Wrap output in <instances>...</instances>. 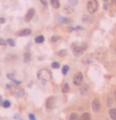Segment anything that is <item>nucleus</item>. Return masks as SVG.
<instances>
[{
    "mask_svg": "<svg viewBox=\"0 0 116 120\" xmlns=\"http://www.w3.org/2000/svg\"><path fill=\"white\" fill-rule=\"evenodd\" d=\"M80 120H91V116H90L89 113H84L81 115V118H80Z\"/></svg>",
    "mask_w": 116,
    "mask_h": 120,
    "instance_id": "14",
    "label": "nucleus"
},
{
    "mask_svg": "<svg viewBox=\"0 0 116 120\" xmlns=\"http://www.w3.org/2000/svg\"><path fill=\"white\" fill-rule=\"evenodd\" d=\"M3 106H4V108H9V106H10V101H9V100L3 101Z\"/></svg>",
    "mask_w": 116,
    "mask_h": 120,
    "instance_id": "23",
    "label": "nucleus"
},
{
    "mask_svg": "<svg viewBox=\"0 0 116 120\" xmlns=\"http://www.w3.org/2000/svg\"><path fill=\"white\" fill-rule=\"evenodd\" d=\"M57 55H59V56H66V51H64V50H61L60 52H57Z\"/></svg>",
    "mask_w": 116,
    "mask_h": 120,
    "instance_id": "25",
    "label": "nucleus"
},
{
    "mask_svg": "<svg viewBox=\"0 0 116 120\" xmlns=\"http://www.w3.org/2000/svg\"><path fill=\"white\" fill-rule=\"evenodd\" d=\"M51 41L52 42H57V41H59V37H57V36H52L51 37Z\"/></svg>",
    "mask_w": 116,
    "mask_h": 120,
    "instance_id": "27",
    "label": "nucleus"
},
{
    "mask_svg": "<svg viewBox=\"0 0 116 120\" xmlns=\"http://www.w3.org/2000/svg\"><path fill=\"white\" fill-rule=\"evenodd\" d=\"M55 105V98L54 97H49L46 100V108L47 109H52Z\"/></svg>",
    "mask_w": 116,
    "mask_h": 120,
    "instance_id": "6",
    "label": "nucleus"
},
{
    "mask_svg": "<svg viewBox=\"0 0 116 120\" xmlns=\"http://www.w3.org/2000/svg\"><path fill=\"white\" fill-rule=\"evenodd\" d=\"M29 120H36V118L34 114H29Z\"/></svg>",
    "mask_w": 116,
    "mask_h": 120,
    "instance_id": "28",
    "label": "nucleus"
},
{
    "mask_svg": "<svg viewBox=\"0 0 116 120\" xmlns=\"http://www.w3.org/2000/svg\"><path fill=\"white\" fill-rule=\"evenodd\" d=\"M70 120H80V118L76 113H71L70 114Z\"/></svg>",
    "mask_w": 116,
    "mask_h": 120,
    "instance_id": "17",
    "label": "nucleus"
},
{
    "mask_svg": "<svg viewBox=\"0 0 116 120\" xmlns=\"http://www.w3.org/2000/svg\"><path fill=\"white\" fill-rule=\"evenodd\" d=\"M87 89H89V86H81V88H80V92H81V94H85V93L87 92Z\"/></svg>",
    "mask_w": 116,
    "mask_h": 120,
    "instance_id": "19",
    "label": "nucleus"
},
{
    "mask_svg": "<svg viewBox=\"0 0 116 120\" xmlns=\"http://www.w3.org/2000/svg\"><path fill=\"white\" fill-rule=\"evenodd\" d=\"M34 14H35V10H34V9H29L28 12H26V15H25V21H30L31 19H33Z\"/></svg>",
    "mask_w": 116,
    "mask_h": 120,
    "instance_id": "8",
    "label": "nucleus"
},
{
    "mask_svg": "<svg viewBox=\"0 0 116 120\" xmlns=\"http://www.w3.org/2000/svg\"><path fill=\"white\" fill-rule=\"evenodd\" d=\"M20 120H21V119H20Z\"/></svg>",
    "mask_w": 116,
    "mask_h": 120,
    "instance_id": "34",
    "label": "nucleus"
},
{
    "mask_svg": "<svg viewBox=\"0 0 116 120\" xmlns=\"http://www.w3.org/2000/svg\"><path fill=\"white\" fill-rule=\"evenodd\" d=\"M100 109H101L100 101L97 99H94L92 100V110H95V112H100Z\"/></svg>",
    "mask_w": 116,
    "mask_h": 120,
    "instance_id": "7",
    "label": "nucleus"
},
{
    "mask_svg": "<svg viewBox=\"0 0 116 120\" xmlns=\"http://www.w3.org/2000/svg\"><path fill=\"white\" fill-rule=\"evenodd\" d=\"M38 75H39L40 79H43V81H49V79L51 78V73H50V71H47V69H41Z\"/></svg>",
    "mask_w": 116,
    "mask_h": 120,
    "instance_id": "2",
    "label": "nucleus"
},
{
    "mask_svg": "<svg viewBox=\"0 0 116 120\" xmlns=\"http://www.w3.org/2000/svg\"><path fill=\"white\" fill-rule=\"evenodd\" d=\"M61 92H62V93H68V92H69V84H68V83H65L64 86H62Z\"/></svg>",
    "mask_w": 116,
    "mask_h": 120,
    "instance_id": "20",
    "label": "nucleus"
},
{
    "mask_svg": "<svg viewBox=\"0 0 116 120\" xmlns=\"http://www.w3.org/2000/svg\"><path fill=\"white\" fill-rule=\"evenodd\" d=\"M110 116H111V119H112V120H116V109H110Z\"/></svg>",
    "mask_w": 116,
    "mask_h": 120,
    "instance_id": "15",
    "label": "nucleus"
},
{
    "mask_svg": "<svg viewBox=\"0 0 116 120\" xmlns=\"http://www.w3.org/2000/svg\"><path fill=\"white\" fill-rule=\"evenodd\" d=\"M40 1H41V4H43V5H47V1H46V0H40Z\"/></svg>",
    "mask_w": 116,
    "mask_h": 120,
    "instance_id": "30",
    "label": "nucleus"
},
{
    "mask_svg": "<svg viewBox=\"0 0 116 120\" xmlns=\"http://www.w3.org/2000/svg\"><path fill=\"white\" fill-rule=\"evenodd\" d=\"M30 34H31V30L30 29H24V30L19 31V32H16L17 36H29Z\"/></svg>",
    "mask_w": 116,
    "mask_h": 120,
    "instance_id": "9",
    "label": "nucleus"
},
{
    "mask_svg": "<svg viewBox=\"0 0 116 120\" xmlns=\"http://www.w3.org/2000/svg\"><path fill=\"white\" fill-rule=\"evenodd\" d=\"M116 4V0H104V9L109 10L111 6H114Z\"/></svg>",
    "mask_w": 116,
    "mask_h": 120,
    "instance_id": "5",
    "label": "nucleus"
},
{
    "mask_svg": "<svg viewBox=\"0 0 116 120\" xmlns=\"http://www.w3.org/2000/svg\"><path fill=\"white\" fill-rule=\"evenodd\" d=\"M0 104H3V98L0 97Z\"/></svg>",
    "mask_w": 116,
    "mask_h": 120,
    "instance_id": "32",
    "label": "nucleus"
},
{
    "mask_svg": "<svg viewBox=\"0 0 116 120\" xmlns=\"http://www.w3.org/2000/svg\"><path fill=\"white\" fill-rule=\"evenodd\" d=\"M30 60H31L30 53H29V52H25V53H24V61H25V62H30Z\"/></svg>",
    "mask_w": 116,
    "mask_h": 120,
    "instance_id": "16",
    "label": "nucleus"
},
{
    "mask_svg": "<svg viewBox=\"0 0 116 120\" xmlns=\"http://www.w3.org/2000/svg\"><path fill=\"white\" fill-rule=\"evenodd\" d=\"M82 81H84V78H82V73L81 72H77L76 74L74 75V84L75 86H81Z\"/></svg>",
    "mask_w": 116,
    "mask_h": 120,
    "instance_id": "4",
    "label": "nucleus"
},
{
    "mask_svg": "<svg viewBox=\"0 0 116 120\" xmlns=\"http://www.w3.org/2000/svg\"><path fill=\"white\" fill-rule=\"evenodd\" d=\"M115 99H116V90H115Z\"/></svg>",
    "mask_w": 116,
    "mask_h": 120,
    "instance_id": "33",
    "label": "nucleus"
},
{
    "mask_svg": "<svg viewBox=\"0 0 116 120\" xmlns=\"http://www.w3.org/2000/svg\"><path fill=\"white\" fill-rule=\"evenodd\" d=\"M69 69H70V67H69V66H64V67H62V74H64V75H66V74L69 73Z\"/></svg>",
    "mask_w": 116,
    "mask_h": 120,
    "instance_id": "21",
    "label": "nucleus"
},
{
    "mask_svg": "<svg viewBox=\"0 0 116 120\" xmlns=\"http://www.w3.org/2000/svg\"><path fill=\"white\" fill-rule=\"evenodd\" d=\"M50 4H51V6H52V8H55V9H59V8H60L59 0H50Z\"/></svg>",
    "mask_w": 116,
    "mask_h": 120,
    "instance_id": "11",
    "label": "nucleus"
},
{
    "mask_svg": "<svg viewBox=\"0 0 116 120\" xmlns=\"http://www.w3.org/2000/svg\"><path fill=\"white\" fill-rule=\"evenodd\" d=\"M59 20L61 24H71V21H73V20L68 19V17H59Z\"/></svg>",
    "mask_w": 116,
    "mask_h": 120,
    "instance_id": "12",
    "label": "nucleus"
},
{
    "mask_svg": "<svg viewBox=\"0 0 116 120\" xmlns=\"http://www.w3.org/2000/svg\"><path fill=\"white\" fill-rule=\"evenodd\" d=\"M0 22L4 24V22H5V19H3V17H1V19H0Z\"/></svg>",
    "mask_w": 116,
    "mask_h": 120,
    "instance_id": "31",
    "label": "nucleus"
},
{
    "mask_svg": "<svg viewBox=\"0 0 116 120\" xmlns=\"http://www.w3.org/2000/svg\"><path fill=\"white\" fill-rule=\"evenodd\" d=\"M6 43H8V45H10L11 47L15 46V42H14V40H13V38H8L6 40Z\"/></svg>",
    "mask_w": 116,
    "mask_h": 120,
    "instance_id": "22",
    "label": "nucleus"
},
{
    "mask_svg": "<svg viewBox=\"0 0 116 120\" xmlns=\"http://www.w3.org/2000/svg\"><path fill=\"white\" fill-rule=\"evenodd\" d=\"M70 3H71V5H76V4H77V0H70Z\"/></svg>",
    "mask_w": 116,
    "mask_h": 120,
    "instance_id": "29",
    "label": "nucleus"
},
{
    "mask_svg": "<svg viewBox=\"0 0 116 120\" xmlns=\"http://www.w3.org/2000/svg\"><path fill=\"white\" fill-rule=\"evenodd\" d=\"M44 40H45V37H44L43 35H40V36H36V37H35V42H36V43H43Z\"/></svg>",
    "mask_w": 116,
    "mask_h": 120,
    "instance_id": "13",
    "label": "nucleus"
},
{
    "mask_svg": "<svg viewBox=\"0 0 116 120\" xmlns=\"http://www.w3.org/2000/svg\"><path fill=\"white\" fill-rule=\"evenodd\" d=\"M81 20H82V22H86V24H91L92 21H94L92 17H91L90 15H82Z\"/></svg>",
    "mask_w": 116,
    "mask_h": 120,
    "instance_id": "10",
    "label": "nucleus"
},
{
    "mask_svg": "<svg viewBox=\"0 0 116 120\" xmlns=\"http://www.w3.org/2000/svg\"><path fill=\"white\" fill-rule=\"evenodd\" d=\"M5 45H6V40H3L0 37V46H5Z\"/></svg>",
    "mask_w": 116,
    "mask_h": 120,
    "instance_id": "24",
    "label": "nucleus"
},
{
    "mask_svg": "<svg viewBox=\"0 0 116 120\" xmlns=\"http://www.w3.org/2000/svg\"><path fill=\"white\" fill-rule=\"evenodd\" d=\"M64 11L66 12V14H71V12H73L74 10H73V8H71V6H69V5H66V6L64 8Z\"/></svg>",
    "mask_w": 116,
    "mask_h": 120,
    "instance_id": "18",
    "label": "nucleus"
},
{
    "mask_svg": "<svg viewBox=\"0 0 116 120\" xmlns=\"http://www.w3.org/2000/svg\"><path fill=\"white\" fill-rule=\"evenodd\" d=\"M86 8H87V11L90 14H95L99 10V3H97V0H89Z\"/></svg>",
    "mask_w": 116,
    "mask_h": 120,
    "instance_id": "1",
    "label": "nucleus"
},
{
    "mask_svg": "<svg viewBox=\"0 0 116 120\" xmlns=\"http://www.w3.org/2000/svg\"><path fill=\"white\" fill-rule=\"evenodd\" d=\"M51 67H52V68H59V67H60V64L57 63V62H54V63L51 64Z\"/></svg>",
    "mask_w": 116,
    "mask_h": 120,
    "instance_id": "26",
    "label": "nucleus"
},
{
    "mask_svg": "<svg viewBox=\"0 0 116 120\" xmlns=\"http://www.w3.org/2000/svg\"><path fill=\"white\" fill-rule=\"evenodd\" d=\"M85 48H86V43H84V45H81V46H79V45H73V50H74V55H75V56L81 55V53L85 51Z\"/></svg>",
    "mask_w": 116,
    "mask_h": 120,
    "instance_id": "3",
    "label": "nucleus"
}]
</instances>
